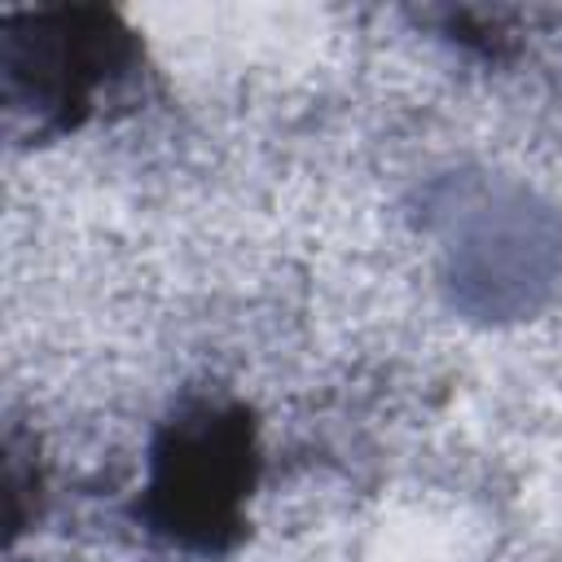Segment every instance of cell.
Here are the masks:
<instances>
[{
  "label": "cell",
  "mask_w": 562,
  "mask_h": 562,
  "mask_svg": "<svg viewBox=\"0 0 562 562\" xmlns=\"http://www.w3.org/2000/svg\"><path fill=\"white\" fill-rule=\"evenodd\" d=\"M250 483V430L237 413L198 408L180 417L154 457L149 514L189 544H220Z\"/></svg>",
  "instance_id": "cell-1"
}]
</instances>
